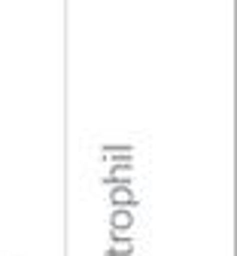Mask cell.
<instances>
[{"label": "cell", "mask_w": 237, "mask_h": 256, "mask_svg": "<svg viewBox=\"0 0 237 256\" xmlns=\"http://www.w3.org/2000/svg\"><path fill=\"white\" fill-rule=\"evenodd\" d=\"M110 226H113V235H122V232H128V229L134 226V216H131V210H122V208H116V210H113V216H110Z\"/></svg>", "instance_id": "6da1fadb"}, {"label": "cell", "mask_w": 237, "mask_h": 256, "mask_svg": "<svg viewBox=\"0 0 237 256\" xmlns=\"http://www.w3.org/2000/svg\"><path fill=\"white\" fill-rule=\"evenodd\" d=\"M110 202H113V208H134V204H137V202H134V196H131V189H128V183H122V189L116 186L110 192Z\"/></svg>", "instance_id": "7a4b0ae2"}, {"label": "cell", "mask_w": 237, "mask_h": 256, "mask_svg": "<svg viewBox=\"0 0 237 256\" xmlns=\"http://www.w3.org/2000/svg\"><path fill=\"white\" fill-rule=\"evenodd\" d=\"M116 244L107 250V256H131V250H134V244H131V238H125V241H119V238H113Z\"/></svg>", "instance_id": "3957f363"}]
</instances>
